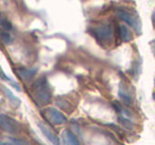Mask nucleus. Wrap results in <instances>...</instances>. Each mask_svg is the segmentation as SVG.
Segmentation results:
<instances>
[{"instance_id": "9d476101", "label": "nucleus", "mask_w": 155, "mask_h": 145, "mask_svg": "<svg viewBox=\"0 0 155 145\" xmlns=\"http://www.w3.org/2000/svg\"><path fill=\"white\" fill-rule=\"evenodd\" d=\"M65 137H66V141L68 142L69 145H81L80 141L78 140L77 136H75L74 134H73L72 131H70V130H66V131L64 132Z\"/></svg>"}, {"instance_id": "a211bd4d", "label": "nucleus", "mask_w": 155, "mask_h": 145, "mask_svg": "<svg viewBox=\"0 0 155 145\" xmlns=\"http://www.w3.org/2000/svg\"><path fill=\"white\" fill-rule=\"evenodd\" d=\"M0 145H12V144H10V143H7V142H1V141H0Z\"/></svg>"}, {"instance_id": "1a4fd4ad", "label": "nucleus", "mask_w": 155, "mask_h": 145, "mask_svg": "<svg viewBox=\"0 0 155 145\" xmlns=\"http://www.w3.org/2000/svg\"><path fill=\"white\" fill-rule=\"evenodd\" d=\"M119 36H120L121 40L125 41V43L132 40V38H133L131 31H130L129 28H127V26H124V24L119 26Z\"/></svg>"}, {"instance_id": "dca6fc26", "label": "nucleus", "mask_w": 155, "mask_h": 145, "mask_svg": "<svg viewBox=\"0 0 155 145\" xmlns=\"http://www.w3.org/2000/svg\"><path fill=\"white\" fill-rule=\"evenodd\" d=\"M11 142L13 143V145H30L26 141L20 140V139H15V138H11Z\"/></svg>"}, {"instance_id": "20e7f679", "label": "nucleus", "mask_w": 155, "mask_h": 145, "mask_svg": "<svg viewBox=\"0 0 155 145\" xmlns=\"http://www.w3.org/2000/svg\"><path fill=\"white\" fill-rule=\"evenodd\" d=\"M117 16H118L122 21L127 22L130 27H132L137 33H140L141 24H140V20L138 19V17L134 16L133 14L125 11V10H118V11H117Z\"/></svg>"}, {"instance_id": "f8f14e48", "label": "nucleus", "mask_w": 155, "mask_h": 145, "mask_svg": "<svg viewBox=\"0 0 155 145\" xmlns=\"http://www.w3.org/2000/svg\"><path fill=\"white\" fill-rule=\"evenodd\" d=\"M119 96H120V98L122 100V102L124 103L125 105H132V103H133V98H132V96L130 95L127 91H124V89L122 88V86H121L120 89H119Z\"/></svg>"}, {"instance_id": "39448f33", "label": "nucleus", "mask_w": 155, "mask_h": 145, "mask_svg": "<svg viewBox=\"0 0 155 145\" xmlns=\"http://www.w3.org/2000/svg\"><path fill=\"white\" fill-rule=\"evenodd\" d=\"M46 114L47 118L52 124H55V125H62V124L66 123L67 118L65 117V114L63 112H61L58 109L53 108V107H50L46 111Z\"/></svg>"}, {"instance_id": "7ed1b4c3", "label": "nucleus", "mask_w": 155, "mask_h": 145, "mask_svg": "<svg viewBox=\"0 0 155 145\" xmlns=\"http://www.w3.org/2000/svg\"><path fill=\"white\" fill-rule=\"evenodd\" d=\"M93 33L96 36V38L101 41V43L103 44L112 43L114 33H113V29L110 24H100V26L94 28Z\"/></svg>"}, {"instance_id": "4468645a", "label": "nucleus", "mask_w": 155, "mask_h": 145, "mask_svg": "<svg viewBox=\"0 0 155 145\" xmlns=\"http://www.w3.org/2000/svg\"><path fill=\"white\" fill-rule=\"evenodd\" d=\"M0 27H1L5 31H10V30H12V28H13V27H12V24L10 22V20L2 15H0Z\"/></svg>"}, {"instance_id": "0eeeda50", "label": "nucleus", "mask_w": 155, "mask_h": 145, "mask_svg": "<svg viewBox=\"0 0 155 145\" xmlns=\"http://www.w3.org/2000/svg\"><path fill=\"white\" fill-rule=\"evenodd\" d=\"M1 91L3 92L5 96L9 100V102L11 103L14 107H19L20 106L21 101H20L19 98H17V96L12 92L11 89H9V88L5 87V86H1Z\"/></svg>"}, {"instance_id": "9b49d317", "label": "nucleus", "mask_w": 155, "mask_h": 145, "mask_svg": "<svg viewBox=\"0 0 155 145\" xmlns=\"http://www.w3.org/2000/svg\"><path fill=\"white\" fill-rule=\"evenodd\" d=\"M0 40L2 41L5 46H10L13 44L14 39H13V37H12V35L10 34L8 31L0 30Z\"/></svg>"}, {"instance_id": "423d86ee", "label": "nucleus", "mask_w": 155, "mask_h": 145, "mask_svg": "<svg viewBox=\"0 0 155 145\" xmlns=\"http://www.w3.org/2000/svg\"><path fill=\"white\" fill-rule=\"evenodd\" d=\"M37 125H38L39 129H41V131L43 132L44 136H45L46 138H47L48 140L52 143V144L53 145H60V138H58V134H54V132L52 131L48 126H46L45 124L37 123Z\"/></svg>"}, {"instance_id": "f3484780", "label": "nucleus", "mask_w": 155, "mask_h": 145, "mask_svg": "<svg viewBox=\"0 0 155 145\" xmlns=\"http://www.w3.org/2000/svg\"><path fill=\"white\" fill-rule=\"evenodd\" d=\"M151 48H152V51H153V53H154V55H155V39L153 41H151Z\"/></svg>"}, {"instance_id": "6e6552de", "label": "nucleus", "mask_w": 155, "mask_h": 145, "mask_svg": "<svg viewBox=\"0 0 155 145\" xmlns=\"http://www.w3.org/2000/svg\"><path fill=\"white\" fill-rule=\"evenodd\" d=\"M18 76L24 81H30L36 73V69H26V68H17L16 69Z\"/></svg>"}, {"instance_id": "2eb2a0df", "label": "nucleus", "mask_w": 155, "mask_h": 145, "mask_svg": "<svg viewBox=\"0 0 155 145\" xmlns=\"http://www.w3.org/2000/svg\"><path fill=\"white\" fill-rule=\"evenodd\" d=\"M0 76H1V79H5V81H7V82H9L10 84H11L12 86H13L14 88H16V89L18 90V91H20V87H19V85H18L17 83H15V82L13 81V79H10L9 76H7V75H5V73L3 72V70H2V68H1V67H0Z\"/></svg>"}, {"instance_id": "ddd939ff", "label": "nucleus", "mask_w": 155, "mask_h": 145, "mask_svg": "<svg viewBox=\"0 0 155 145\" xmlns=\"http://www.w3.org/2000/svg\"><path fill=\"white\" fill-rule=\"evenodd\" d=\"M118 121L125 129L127 130H132L134 128V123L127 117H123V115H119L118 117Z\"/></svg>"}, {"instance_id": "f257e3e1", "label": "nucleus", "mask_w": 155, "mask_h": 145, "mask_svg": "<svg viewBox=\"0 0 155 145\" xmlns=\"http://www.w3.org/2000/svg\"><path fill=\"white\" fill-rule=\"evenodd\" d=\"M32 93L34 96V100L39 105H48L51 102V91L48 85V82L45 77L39 79L32 85Z\"/></svg>"}, {"instance_id": "f03ea898", "label": "nucleus", "mask_w": 155, "mask_h": 145, "mask_svg": "<svg viewBox=\"0 0 155 145\" xmlns=\"http://www.w3.org/2000/svg\"><path fill=\"white\" fill-rule=\"evenodd\" d=\"M0 128L10 134H18L21 129L17 120L5 113H0Z\"/></svg>"}]
</instances>
